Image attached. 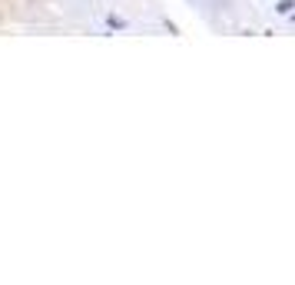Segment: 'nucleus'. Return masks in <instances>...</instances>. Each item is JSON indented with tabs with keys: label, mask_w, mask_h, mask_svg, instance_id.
<instances>
[{
	"label": "nucleus",
	"mask_w": 295,
	"mask_h": 285,
	"mask_svg": "<svg viewBox=\"0 0 295 285\" xmlns=\"http://www.w3.org/2000/svg\"><path fill=\"white\" fill-rule=\"evenodd\" d=\"M292 7H295L292 0H282V4H279V7H275V10H279V14H292Z\"/></svg>",
	"instance_id": "1"
}]
</instances>
